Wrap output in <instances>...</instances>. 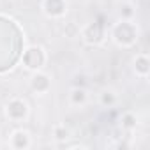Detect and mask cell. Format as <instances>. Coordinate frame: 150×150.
<instances>
[{"instance_id": "cell-1", "label": "cell", "mask_w": 150, "mask_h": 150, "mask_svg": "<svg viewBox=\"0 0 150 150\" xmlns=\"http://www.w3.org/2000/svg\"><path fill=\"white\" fill-rule=\"evenodd\" d=\"M7 113H9V117L20 120V118H23L27 115V104L23 101H13L9 104V108H7Z\"/></svg>"}, {"instance_id": "cell-2", "label": "cell", "mask_w": 150, "mask_h": 150, "mask_svg": "<svg viewBox=\"0 0 150 150\" xmlns=\"http://www.w3.org/2000/svg\"><path fill=\"white\" fill-rule=\"evenodd\" d=\"M125 25H127V23H120V25L117 27V32H115V37H118L117 41H118L120 44H131V42L134 41V32H131V37H124V39L120 37V35H122V30H125ZM124 35H127V34L124 32Z\"/></svg>"}, {"instance_id": "cell-4", "label": "cell", "mask_w": 150, "mask_h": 150, "mask_svg": "<svg viewBox=\"0 0 150 150\" xmlns=\"http://www.w3.org/2000/svg\"><path fill=\"white\" fill-rule=\"evenodd\" d=\"M72 94H74V96H72L74 103H81V101H85V90H74Z\"/></svg>"}, {"instance_id": "cell-5", "label": "cell", "mask_w": 150, "mask_h": 150, "mask_svg": "<svg viewBox=\"0 0 150 150\" xmlns=\"http://www.w3.org/2000/svg\"><path fill=\"white\" fill-rule=\"evenodd\" d=\"M138 69H139L141 72H146L148 67H146V60H145V58H139V60H138Z\"/></svg>"}, {"instance_id": "cell-3", "label": "cell", "mask_w": 150, "mask_h": 150, "mask_svg": "<svg viewBox=\"0 0 150 150\" xmlns=\"http://www.w3.org/2000/svg\"><path fill=\"white\" fill-rule=\"evenodd\" d=\"M48 85H50V83H48V78L42 76V74H35V76L32 78V87H34L35 90H42V88L46 90Z\"/></svg>"}]
</instances>
